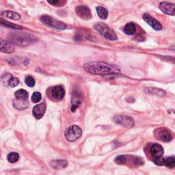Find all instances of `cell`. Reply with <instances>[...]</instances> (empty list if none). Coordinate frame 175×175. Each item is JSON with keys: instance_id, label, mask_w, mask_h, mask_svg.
I'll use <instances>...</instances> for the list:
<instances>
[{"instance_id": "obj_14", "label": "cell", "mask_w": 175, "mask_h": 175, "mask_svg": "<svg viewBox=\"0 0 175 175\" xmlns=\"http://www.w3.org/2000/svg\"><path fill=\"white\" fill-rule=\"evenodd\" d=\"M0 49L1 51L5 54H12L14 51V46L12 43L6 40H0Z\"/></svg>"}, {"instance_id": "obj_9", "label": "cell", "mask_w": 175, "mask_h": 175, "mask_svg": "<svg viewBox=\"0 0 175 175\" xmlns=\"http://www.w3.org/2000/svg\"><path fill=\"white\" fill-rule=\"evenodd\" d=\"M159 8L163 13L171 16H175V3L163 2L159 5Z\"/></svg>"}, {"instance_id": "obj_32", "label": "cell", "mask_w": 175, "mask_h": 175, "mask_svg": "<svg viewBox=\"0 0 175 175\" xmlns=\"http://www.w3.org/2000/svg\"><path fill=\"white\" fill-rule=\"evenodd\" d=\"M48 3H50L51 5H54V6H56L58 3H60L59 1H48Z\"/></svg>"}, {"instance_id": "obj_10", "label": "cell", "mask_w": 175, "mask_h": 175, "mask_svg": "<svg viewBox=\"0 0 175 175\" xmlns=\"http://www.w3.org/2000/svg\"><path fill=\"white\" fill-rule=\"evenodd\" d=\"M143 18L148 25H151L152 28L155 29V30L159 31L162 29V24L160 23L157 20H156L155 18L152 17L151 15H149V14H144L143 15Z\"/></svg>"}, {"instance_id": "obj_4", "label": "cell", "mask_w": 175, "mask_h": 175, "mask_svg": "<svg viewBox=\"0 0 175 175\" xmlns=\"http://www.w3.org/2000/svg\"><path fill=\"white\" fill-rule=\"evenodd\" d=\"M40 21L48 27L53 29H58V30H63L66 28V25L62 21H58L55 18L49 15H43L40 18Z\"/></svg>"}, {"instance_id": "obj_13", "label": "cell", "mask_w": 175, "mask_h": 175, "mask_svg": "<svg viewBox=\"0 0 175 175\" xmlns=\"http://www.w3.org/2000/svg\"><path fill=\"white\" fill-rule=\"evenodd\" d=\"M51 94L54 99L62 100L65 96L64 88L62 85H56L51 89Z\"/></svg>"}, {"instance_id": "obj_11", "label": "cell", "mask_w": 175, "mask_h": 175, "mask_svg": "<svg viewBox=\"0 0 175 175\" xmlns=\"http://www.w3.org/2000/svg\"><path fill=\"white\" fill-rule=\"evenodd\" d=\"M46 108H47V106L45 103L38 104V105H36L33 107L32 110L33 115L37 119L42 118L44 116V113H45Z\"/></svg>"}, {"instance_id": "obj_27", "label": "cell", "mask_w": 175, "mask_h": 175, "mask_svg": "<svg viewBox=\"0 0 175 175\" xmlns=\"http://www.w3.org/2000/svg\"><path fill=\"white\" fill-rule=\"evenodd\" d=\"M42 98V95L39 92H34L32 96V100L33 103H39Z\"/></svg>"}, {"instance_id": "obj_6", "label": "cell", "mask_w": 175, "mask_h": 175, "mask_svg": "<svg viewBox=\"0 0 175 175\" xmlns=\"http://www.w3.org/2000/svg\"><path fill=\"white\" fill-rule=\"evenodd\" d=\"M155 136L156 138L165 142H170L172 140L173 136L170 130L166 128H159L155 131Z\"/></svg>"}, {"instance_id": "obj_30", "label": "cell", "mask_w": 175, "mask_h": 175, "mask_svg": "<svg viewBox=\"0 0 175 175\" xmlns=\"http://www.w3.org/2000/svg\"><path fill=\"white\" fill-rule=\"evenodd\" d=\"M12 77H13V76L11 75H10V74H5L4 75H3L2 77V82L3 84H5L6 83H8V82H9L10 80Z\"/></svg>"}, {"instance_id": "obj_31", "label": "cell", "mask_w": 175, "mask_h": 175, "mask_svg": "<svg viewBox=\"0 0 175 175\" xmlns=\"http://www.w3.org/2000/svg\"><path fill=\"white\" fill-rule=\"evenodd\" d=\"M163 59H164L166 61H170V62H172L175 63V58L164 56V57H163Z\"/></svg>"}, {"instance_id": "obj_17", "label": "cell", "mask_w": 175, "mask_h": 175, "mask_svg": "<svg viewBox=\"0 0 175 175\" xmlns=\"http://www.w3.org/2000/svg\"><path fill=\"white\" fill-rule=\"evenodd\" d=\"M13 105L14 107L17 108V110H23L27 108L29 106V102L28 100H17L14 99L13 101Z\"/></svg>"}, {"instance_id": "obj_28", "label": "cell", "mask_w": 175, "mask_h": 175, "mask_svg": "<svg viewBox=\"0 0 175 175\" xmlns=\"http://www.w3.org/2000/svg\"><path fill=\"white\" fill-rule=\"evenodd\" d=\"M18 84H19V80H18V79H17V78H16V77H13L9 81L8 85L11 88H14V87L17 86Z\"/></svg>"}, {"instance_id": "obj_1", "label": "cell", "mask_w": 175, "mask_h": 175, "mask_svg": "<svg viewBox=\"0 0 175 175\" xmlns=\"http://www.w3.org/2000/svg\"><path fill=\"white\" fill-rule=\"evenodd\" d=\"M84 69L88 73L99 75H117L121 73V69L116 65L100 61L90 62L84 64Z\"/></svg>"}, {"instance_id": "obj_2", "label": "cell", "mask_w": 175, "mask_h": 175, "mask_svg": "<svg viewBox=\"0 0 175 175\" xmlns=\"http://www.w3.org/2000/svg\"><path fill=\"white\" fill-rule=\"evenodd\" d=\"M9 39L12 43H14L18 46H26L29 44L35 43L37 40V38L33 35L28 33L21 32H13L9 36Z\"/></svg>"}, {"instance_id": "obj_3", "label": "cell", "mask_w": 175, "mask_h": 175, "mask_svg": "<svg viewBox=\"0 0 175 175\" xmlns=\"http://www.w3.org/2000/svg\"><path fill=\"white\" fill-rule=\"evenodd\" d=\"M95 29L100 35L110 40H116L118 37L116 33L108 25L103 23H98L95 25Z\"/></svg>"}, {"instance_id": "obj_29", "label": "cell", "mask_w": 175, "mask_h": 175, "mask_svg": "<svg viewBox=\"0 0 175 175\" xmlns=\"http://www.w3.org/2000/svg\"><path fill=\"white\" fill-rule=\"evenodd\" d=\"M153 162L155 163L157 166H162L165 165V158L160 157V158H157V159H153Z\"/></svg>"}, {"instance_id": "obj_18", "label": "cell", "mask_w": 175, "mask_h": 175, "mask_svg": "<svg viewBox=\"0 0 175 175\" xmlns=\"http://www.w3.org/2000/svg\"><path fill=\"white\" fill-rule=\"evenodd\" d=\"M136 32V26L133 22H129L124 28V32L127 35H133Z\"/></svg>"}, {"instance_id": "obj_5", "label": "cell", "mask_w": 175, "mask_h": 175, "mask_svg": "<svg viewBox=\"0 0 175 175\" xmlns=\"http://www.w3.org/2000/svg\"><path fill=\"white\" fill-rule=\"evenodd\" d=\"M82 135V130L77 125H72L65 131V137L69 142H75Z\"/></svg>"}, {"instance_id": "obj_12", "label": "cell", "mask_w": 175, "mask_h": 175, "mask_svg": "<svg viewBox=\"0 0 175 175\" xmlns=\"http://www.w3.org/2000/svg\"><path fill=\"white\" fill-rule=\"evenodd\" d=\"M163 152L164 151L163 147L159 144H154L150 148V153L153 159L162 157Z\"/></svg>"}, {"instance_id": "obj_8", "label": "cell", "mask_w": 175, "mask_h": 175, "mask_svg": "<svg viewBox=\"0 0 175 175\" xmlns=\"http://www.w3.org/2000/svg\"><path fill=\"white\" fill-rule=\"evenodd\" d=\"M75 13L80 18L85 20H89L92 18V13L90 8L85 6H78L75 8Z\"/></svg>"}, {"instance_id": "obj_24", "label": "cell", "mask_w": 175, "mask_h": 175, "mask_svg": "<svg viewBox=\"0 0 175 175\" xmlns=\"http://www.w3.org/2000/svg\"><path fill=\"white\" fill-rule=\"evenodd\" d=\"M165 166L169 168H173L175 167V158L173 157L165 158Z\"/></svg>"}, {"instance_id": "obj_25", "label": "cell", "mask_w": 175, "mask_h": 175, "mask_svg": "<svg viewBox=\"0 0 175 175\" xmlns=\"http://www.w3.org/2000/svg\"><path fill=\"white\" fill-rule=\"evenodd\" d=\"M25 82L26 84V85H28L29 87H33L35 85V80L33 78L30 76V75H28L25 77Z\"/></svg>"}, {"instance_id": "obj_19", "label": "cell", "mask_w": 175, "mask_h": 175, "mask_svg": "<svg viewBox=\"0 0 175 175\" xmlns=\"http://www.w3.org/2000/svg\"><path fill=\"white\" fill-rule=\"evenodd\" d=\"M14 96L15 98L17 100H28V92L23 90V89H20L14 93Z\"/></svg>"}, {"instance_id": "obj_26", "label": "cell", "mask_w": 175, "mask_h": 175, "mask_svg": "<svg viewBox=\"0 0 175 175\" xmlns=\"http://www.w3.org/2000/svg\"><path fill=\"white\" fill-rule=\"evenodd\" d=\"M126 159H127L126 155H120L115 159V162L118 164H125L126 162Z\"/></svg>"}, {"instance_id": "obj_7", "label": "cell", "mask_w": 175, "mask_h": 175, "mask_svg": "<svg viewBox=\"0 0 175 175\" xmlns=\"http://www.w3.org/2000/svg\"><path fill=\"white\" fill-rule=\"evenodd\" d=\"M113 121L116 123L122 125L124 126H129L131 127L134 125L133 119L129 116L125 115H117L113 117Z\"/></svg>"}, {"instance_id": "obj_23", "label": "cell", "mask_w": 175, "mask_h": 175, "mask_svg": "<svg viewBox=\"0 0 175 175\" xmlns=\"http://www.w3.org/2000/svg\"><path fill=\"white\" fill-rule=\"evenodd\" d=\"M18 158H19V155H18L17 152H10L8 154L7 159H8V161L10 163H15L18 161Z\"/></svg>"}, {"instance_id": "obj_21", "label": "cell", "mask_w": 175, "mask_h": 175, "mask_svg": "<svg viewBox=\"0 0 175 175\" xmlns=\"http://www.w3.org/2000/svg\"><path fill=\"white\" fill-rule=\"evenodd\" d=\"M0 23H1V25L2 26V27L7 28H11V29H21L22 28H23L20 25L14 24V23H11L10 22L3 20V19H2V18L0 19Z\"/></svg>"}, {"instance_id": "obj_20", "label": "cell", "mask_w": 175, "mask_h": 175, "mask_svg": "<svg viewBox=\"0 0 175 175\" xmlns=\"http://www.w3.org/2000/svg\"><path fill=\"white\" fill-rule=\"evenodd\" d=\"M67 164H68V163L65 160H55V161H53L51 163V166L55 169L64 168V167L67 166Z\"/></svg>"}, {"instance_id": "obj_22", "label": "cell", "mask_w": 175, "mask_h": 175, "mask_svg": "<svg viewBox=\"0 0 175 175\" xmlns=\"http://www.w3.org/2000/svg\"><path fill=\"white\" fill-rule=\"evenodd\" d=\"M96 12L99 17L101 18V19L105 20L108 17V12H107V9L101 6H98L96 7Z\"/></svg>"}, {"instance_id": "obj_16", "label": "cell", "mask_w": 175, "mask_h": 175, "mask_svg": "<svg viewBox=\"0 0 175 175\" xmlns=\"http://www.w3.org/2000/svg\"><path fill=\"white\" fill-rule=\"evenodd\" d=\"M1 15L2 17H5L6 18H10V19L13 20H19L21 18V15L19 14H18L17 13L13 12V11H10V10H6V11H3V12L1 13Z\"/></svg>"}, {"instance_id": "obj_15", "label": "cell", "mask_w": 175, "mask_h": 175, "mask_svg": "<svg viewBox=\"0 0 175 175\" xmlns=\"http://www.w3.org/2000/svg\"><path fill=\"white\" fill-rule=\"evenodd\" d=\"M145 91L151 95H157L159 96H164L166 95V91L157 88H145Z\"/></svg>"}]
</instances>
